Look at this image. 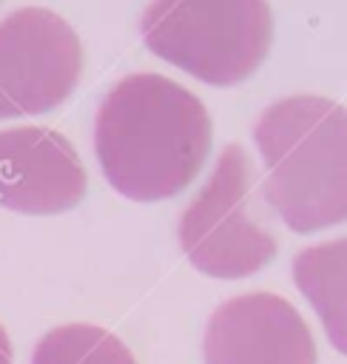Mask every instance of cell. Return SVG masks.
<instances>
[{
    "label": "cell",
    "mask_w": 347,
    "mask_h": 364,
    "mask_svg": "<svg viewBox=\"0 0 347 364\" xmlns=\"http://www.w3.org/2000/svg\"><path fill=\"white\" fill-rule=\"evenodd\" d=\"M205 364H316V341L301 313L276 293L222 301L205 327Z\"/></svg>",
    "instance_id": "6"
},
{
    "label": "cell",
    "mask_w": 347,
    "mask_h": 364,
    "mask_svg": "<svg viewBox=\"0 0 347 364\" xmlns=\"http://www.w3.org/2000/svg\"><path fill=\"white\" fill-rule=\"evenodd\" d=\"M31 364H137V358L122 338L97 324H60L34 344Z\"/></svg>",
    "instance_id": "9"
},
{
    "label": "cell",
    "mask_w": 347,
    "mask_h": 364,
    "mask_svg": "<svg viewBox=\"0 0 347 364\" xmlns=\"http://www.w3.org/2000/svg\"><path fill=\"white\" fill-rule=\"evenodd\" d=\"M0 364H14L11 341H9V333H6V327H3V324H0Z\"/></svg>",
    "instance_id": "10"
},
{
    "label": "cell",
    "mask_w": 347,
    "mask_h": 364,
    "mask_svg": "<svg viewBox=\"0 0 347 364\" xmlns=\"http://www.w3.org/2000/svg\"><path fill=\"white\" fill-rule=\"evenodd\" d=\"M142 43L199 82H245L267 57L273 17L267 0H151L139 20Z\"/></svg>",
    "instance_id": "3"
},
{
    "label": "cell",
    "mask_w": 347,
    "mask_h": 364,
    "mask_svg": "<svg viewBox=\"0 0 347 364\" xmlns=\"http://www.w3.org/2000/svg\"><path fill=\"white\" fill-rule=\"evenodd\" d=\"M253 171L242 145H228L205 188L179 219V247L213 279H245L276 256V236L253 216Z\"/></svg>",
    "instance_id": "4"
},
{
    "label": "cell",
    "mask_w": 347,
    "mask_h": 364,
    "mask_svg": "<svg viewBox=\"0 0 347 364\" xmlns=\"http://www.w3.org/2000/svg\"><path fill=\"white\" fill-rule=\"evenodd\" d=\"M94 151L105 182L125 199H171L196 179L210 154V117L179 82L128 74L97 108Z\"/></svg>",
    "instance_id": "1"
},
{
    "label": "cell",
    "mask_w": 347,
    "mask_h": 364,
    "mask_svg": "<svg viewBox=\"0 0 347 364\" xmlns=\"http://www.w3.org/2000/svg\"><path fill=\"white\" fill-rule=\"evenodd\" d=\"M253 142L265 165L262 196L293 233L347 222V108L316 94L262 111Z\"/></svg>",
    "instance_id": "2"
},
{
    "label": "cell",
    "mask_w": 347,
    "mask_h": 364,
    "mask_svg": "<svg viewBox=\"0 0 347 364\" xmlns=\"http://www.w3.org/2000/svg\"><path fill=\"white\" fill-rule=\"evenodd\" d=\"M80 71V37L60 14L28 6L0 23V119L63 105Z\"/></svg>",
    "instance_id": "5"
},
{
    "label": "cell",
    "mask_w": 347,
    "mask_h": 364,
    "mask_svg": "<svg viewBox=\"0 0 347 364\" xmlns=\"http://www.w3.org/2000/svg\"><path fill=\"white\" fill-rule=\"evenodd\" d=\"M293 282L319 313L327 341L347 355V236L304 247L293 259Z\"/></svg>",
    "instance_id": "8"
},
{
    "label": "cell",
    "mask_w": 347,
    "mask_h": 364,
    "mask_svg": "<svg viewBox=\"0 0 347 364\" xmlns=\"http://www.w3.org/2000/svg\"><path fill=\"white\" fill-rule=\"evenodd\" d=\"M82 196V162L60 131L40 125L0 131V208L51 216L71 210Z\"/></svg>",
    "instance_id": "7"
}]
</instances>
